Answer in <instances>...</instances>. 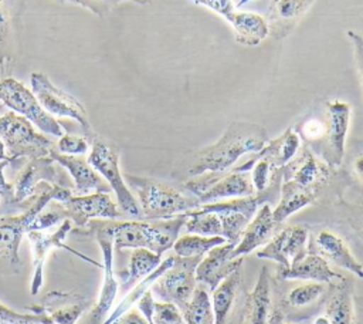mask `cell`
Wrapping results in <instances>:
<instances>
[{
    "mask_svg": "<svg viewBox=\"0 0 363 324\" xmlns=\"http://www.w3.org/2000/svg\"><path fill=\"white\" fill-rule=\"evenodd\" d=\"M330 169L325 161L306 148L285 165L279 203L272 210L274 220L281 225L291 215L311 205L329 182Z\"/></svg>",
    "mask_w": 363,
    "mask_h": 324,
    "instance_id": "obj_1",
    "label": "cell"
},
{
    "mask_svg": "<svg viewBox=\"0 0 363 324\" xmlns=\"http://www.w3.org/2000/svg\"><path fill=\"white\" fill-rule=\"evenodd\" d=\"M268 142L267 131L251 122H233L221 138L213 145L201 149L187 173L194 178L200 175H221L247 153H257Z\"/></svg>",
    "mask_w": 363,
    "mask_h": 324,
    "instance_id": "obj_2",
    "label": "cell"
},
{
    "mask_svg": "<svg viewBox=\"0 0 363 324\" xmlns=\"http://www.w3.org/2000/svg\"><path fill=\"white\" fill-rule=\"evenodd\" d=\"M186 222V215L166 220H116L105 219V225L113 237V247L147 249L159 256L173 247Z\"/></svg>",
    "mask_w": 363,
    "mask_h": 324,
    "instance_id": "obj_3",
    "label": "cell"
},
{
    "mask_svg": "<svg viewBox=\"0 0 363 324\" xmlns=\"http://www.w3.org/2000/svg\"><path fill=\"white\" fill-rule=\"evenodd\" d=\"M69 196H72V189L44 183L31 206L21 215L0 216V274L13 276L20 271L21 261L18 247L23 234L28 232L34 217L48 206L50 202H62Z\"/></svg>",
    "mask_w": 363,
    "mask_h": 324,
    "instance_id": "obj_4",
    "label": "cell"
},
{
    "mask_svg": "<svg viewBox=\"0 0 363 324\" xmlns=\"http://www.w3.org/2000/svg\"><path fill=\"white\" fill-rule=\"evenodd\" d=\"M123 179L129 189L138 196L142 217L145 220H166L199 207L201 203L197 196L184 193L170 185L150 178L125 175Z\"/></svg>",
    "mask_w": 363,
    "mask_h": 324,
    "instance_id": "obj_5",
    "label": "cell"
},
{
    "mask_svg": "<svg viewBox=\"0 0 363 324\" xmlns=\"http://www.w3.org/2000/svg\"><path fill=\"white\" fill-rule=\"evenodd\" d=\"M72 233L92 236L99 244L102 252V267H104V284L98 297V301L92 307L84 324H102L111 313V307L116 298L119 280L113 273V237L105 225V219H92L82 229H72Z\"/></svg>",
    "mask_w": 363,
    "mask_h": 324,
    "instance_id": "obj_6",
    "label": "cell"
},
{
    "mask_svg": "<svg viewBox=\"0 0 363 324\" xmlns=\"http://www.w3.org/2000/svg\"><path fill=\"white\" fill-rule=\"evenodd\" d=\"M0 139L7 155L18 162L24 158L50 156V151L55 148V144L45 134L37 132L27 118L13 111L0 115Z\"/></svg>",
    "mask_w": 363,
    "mask_h": 324,
    "instance_id": "obj_7",
    "label": "cell"
},
{
    "mask_svg": "<svg viewBox=\"0 0 363 324\" xmlns=\"http://www.w3.org/2000/svg\"><path fill=\"white\" fill-rule=\"evenodd\" d=\"M44 183L68 189H72L74 186L65 169L52 158L44 156L30 159L13 182L16 202L23 210H27L31 206Z\"/></svg>",
    "mask_w": 363,
    "mask_h": 324,
    "instance_id": "obj_8",
    "label": "cell"
},
{
    "mask_svg": "<svg viewBox=\"0 0 363 324\" xmlns=\"http://www.w3.org/2000/svg\"><path fill=\"white\" fill-rule=\"evenodd\" d=\"M88 162L105 179L111 190L115 192L116 202L122 213L129 217H142L139 203L121 173L118 149L101 139L94 138Z\"/></svg>",
    "mask_w": 363,
    "mask_h": 324,
    "instance_id": "obj_9",
    "label": "cell"
},
{
    "mask_svg": "<svg viewBox=\"0 0 363 324\" xmlns=\"http://www.w3.org/2000/svg\"><path fill=\"white\" fill-rule=\"evenodd\" d=\"M0 104L10 111L27 118L43 134L61 138L64 128L54 117L44 111L35 95L13 77L0 78Z\"/></svg>",
    "mask_w": 363,
    "mask_h": 324,
    "instance_id": "obj_10",
    "label": "cell"
},
{
    "mask_svg": "<svg viewBox=\"0 0 363 324\" xmlns=\"http://www.w3.org/2000/svg\"><path fill=\"white\" fill-rule=\"evenodd\" d=\"M30 81L31 91L45 112L54 118L64 117L74 119L81 126L86 139L94 138L86 109L75 97L54 85L50 78L41 72H33Z\"/></svg>",
    "mask_w": 363,
    "mask_h": 324,
    "instance_id": "obj_11",
    "label": "cell"
},
{
    "mask_svg": "<svg viewBox=\"0 0 363 324\" xmlns=\"http://www.w3.org/2000/svg\"><path fill=\"white\" fill-rule=\"evenodd\" d=\"M184 188L199 198L200 203L255 195L250 172L227 171L221 175H200L184 183Z\"/></svg>",
    "mask_w": 363,
    "mask_h": 324,
    "instance_id": "obj_12",
    "label": "cell"
},
{
    "mask_svg": "<svg viewBox=\"0 0 363 324\" xmlns=\"http://www.w3.org/2000/svg\"><path fill=\"white\" fill-rule=\"evenodd\" d=\"M72 222L69 219H65L61 222V225L55 229H44V230H30L27 232L31 250H33V276H31V283H30V294L37 296L38 291L43 287L44 283V266H45V259L47 254L52 249H64L72 253L74 256L82 259L84 261L94 264L96 267H102L98 261L92 260L91 257H86L85 254L77 252L75 249L64 244V239L71 233L72 230Z\"/></svg>",
    "mask_w": 363,
    "mask_h": 324,
    "instance_id": "obj_13",
    "label": "cell"
},
{
    "mask_svg": "<svg viewBox=\"0 0 363 324\" xmlns=\"http://www.w3.org/2000/svg\"><path fill=\"white\" fill-rule=\"evenodd\" d=\"M200 260L174 256L173 264L150 286L152 294L159 301L174 303L182 311L196 288V269Z\"/></svg>",
    "mask_w": 363,
    "mask_h": 324,
    "instance_id": "obj_14",
    "label": "cell"
},
{
    "mask_svg": "<svg viewBox=\"0 0 363 324\" xmlns=\"http://www.w3.org/2000/svg\"><path fill=\"white\" fill-rule=\"evenodd\" d=\"M265 199L267 196L264 193H255L245 198L201 203L199 207L207 212L217 213L221 222V236L225 239V242L237 246L245 226L254 217L258 207L265 202Z\"/></svg>",
    "mask_w": 363,
    "mask_h": 324,
    "instance_id": "obj_15",
    "label": "cell"
},
{
    "mask_svg": "<svg viewBox=\"0 0 363 324\" xmlns=\"http://www.w3.org/2000/svg\"><path fill=\"white\" fill-rule=\"evenodd\" d=\"M350 124V105L340 99H332L325 104L323 136L320 144V159L329 168L342 165L346 151V138Z\"/></svg>",
    "mask_w": 363,
    "mask_h": 324,
    "instance_id": "obj_16",
    "label": "cell"
},
{
    "mask_svg": "<svg viewBox=\"0 0 363 324\" xmlns=\"http://www.w3.org/2000/svg\"><path fill=\"white\" fill-rule=\"evenodd\" d=\"M308 229L301 225L286 226L277 232L264 247L257 250L258 259L274 260L281 267H289L303 259L308 250Z\"/></svg>",
    "mask_w": 363,
    "mask_h": 324,
    "instance_id": "obj_17",
    "label": "cell"
},
{
    "mask_svg": "<svg viewBox=\"0 0 363 324\" xmlns=\"http://www.w3.org/2000/svg\"><path fill=\"white\" fill-rule=\"evenodd\" d=\"M65 217L69 219L77 229L85 227L92 219H121L123 216L119 206L111 199L109 193L96 192L82 196H69L60 202Z\"/></svg>",
    "mask_w": 363,
    "mask_h": 324,
    "instance_id": "obj_18",
    "label": "cell"
},
{
    "mask_svg": "<svg viewBox=\"0 0 363 324\" xmlns=\"http://www.w3.org/2000/svg\"><path fill=\"white\" fill-rule=\"evenodd\" d=\"M89 307L91 301L78 293L51 290L40 306H27L26 310L34 314L45 313L55 324H77Z\"/></svg>",
    "mask_w": 363,
    "mask_h": 324,
    "instance_id": "obj_19",
    "label": "cell"
},
{
    "mask_svg": "<svg viewBox=\"0 0 363 324\" xmlns=\"http://www.w3.org/2000/svg\"><path fill=\"white\" fill-rule=\"evenodd\" d=\"M23 0H0V72L6 77L18 57Z\"/></svg>",
    "mask_w": 363,
    "mask_h": 324,
    "instance_id": "obj_20",
    "label": "cell"
},
{
    "mask_svg": "<svg viewBox=\"0 0 363 324\" xmlns=\"http://www.w3.org/2000/svg\"><path fill=\"white\" fill-rule=\"evenodd\" d=\"M50 158H52L69 173L74 185L72 195L82 196L96 192H111L109 185L102 179V176L89 165L88 159H85L82 155H65L52 148L50 151Z\"/></svg>",
    "mask_w": 363,
    "mask_h": 324,
    "instance_id": "obj_21",
    "label": "cell"
},
{
    "mask_svg": "<svg viewBox=\"0 0 363 324\" xmlns=\"http://www.w3.org/2000/svg\"><path fill=\"white\" fill-rule=\"evenodd\" d=\"M234 247L235 244L228 242L213 247L197 264L196 280L207 284L213 291L234 270L241 269L244 263V256L234 259Z\"/></svg>",
    "mask_w": 363,
    "mask_h": 324,
    "instance_id": "obj_22",
    "label": "cell"
},
{
    "mask_svg": "<svg viewBox=\"0 0 363 324\" xmlns=\"http://www.w3.org/2000/svg\"><path fill=\"white\" fill-rule=\"evenodd\" d=\"M353 286L342 277L326 296L320 314L312 324H354Z\"/></svg>",
    "mask_w": 363,
    "mask_h": 324,
    "instance_id": "obj_23",
    "label": "cell"
},
{
    "mask_svg": "<svg viewBox=\"0 0 363 324\" xmlns=\"http://www.w3.org/2000/svg\"><path fill=\"white\" fill-rule=\"evenodd\" d=\"M279 225L272 217V209L269 203L264 202L250 223L245 226L240 242L233 250V257H241L252 250L258 249L259 246L265 244L274 234Z\"/></svg>",
    "mask_w": 363,
    "mask_h": 324,
    "instance_id": "obj_24",
    "label": "cell"
},
{
    "mask_svg": "<svg viewBox=\"0 0 363 324\" xmlns=\"http://www.w3.org/2000/svg\"><path fill=\"white\" fill-rule=\"evenodd\" d=\"M315 247L329 264L350 271L357 279H363V266L350 252L347 243L330 230H320L315 236Z\"/></svg>",
    "mask_w": 363,
    "mask_h": 324,
    "instance_id": "obj_25",
    "label": "cell"
},
{
    "mask_svg": "<svg viewBox=\"0 0 363 324\" xmlns=\"http://www.w3.org/2000/svg\"><path fill=\"white\" fill-rule=\"evenodd\" d=\"M315 0H271L265 17L269 36L281 40L289 34Z\"/></svg>",
    "mask_w": 363,
    "mask_h": 324,
    "instance_id": "obj_26",
    "label": "cell"
},
{
    "mask_svg": "<svg viewBox=\"0 0 363 324\" xmlns=\"http://www.w3.org/2000/svg\"><path fill=\"white\" fill-rule=\"evenodd\" d=\"M274 301L271 277L268 270L264 267L258 276L257 284L247 294L241 324H268Z\"/></svg>",
    "mask_w": 363,
    "mask_h": 324,
    "instance_id": "obj_27",
    "label": "cell"
},
{
    "mask_svg": "<svg viewBox=\"0 0 363 324\" xmlns=\"http://www.w3.org/2000/svg\"><path fill=\"white\" fill-rule=\"evenodd\" d=\"M278 276L285 280H306L325 284H332L335 280L342 279L320 254L312 252L289 267H279Z\"/></svg>",
    "mask_w": 363,
    "mask_h": 324,
    "instance_id": "obj_28",
    "label": "cell"
},
{
    "mask_svg": "<svg viewBox=\"0 0 363 324\" xmlns=\"http://www.w3.org/2000/svg\"><path fill=\"white\" fill-rule=\"evenodd\" d=\"M225 21L233 27L235 41L241 45H258L269 36V27L265 17L252 11L234 10Z\"/></svg>",
    "mask_w": 363,
    "mask_h": 324,
    "instance_id": "obj_29",
    "label": "cell"
},
{
    "mask_svg": "<svg viewBox=\"0 0 363 324\" xmlns=\"http://www.w3.org/2000/svg\"><path fill=\"white\" fill-rule=\"evenodd\" d=\"M162 261V256L147 249H133L126 271L118 273L119 288L123 294L130 291L139 281L149 276Z\"/></svg>",
    "mask_w": 363,
    "mask_h": 324,
    "instance_id": "obj_30",
    "label": "cell"
},
{
    "mask_svg": "<svg viewBox=\"0 0 363 324\" xmlns=\"http://www.w3.org/2000/svg\"><path fill=\"white\" fill-rule=\"evenodd\" d=\"M299 148H301L299 134L294 131V128H288L278 138L268 141L265 146L257 153L269 159L275 169H282L298 155Z\"/></svg>",
    "mask_w": 363,
    "mask_h": 324,
    "instance_id": "obj_31",
    "label": "cell"
},
{
    "mask_svg": "<svg viewBox=\"0 0 363 324\" xmlns=\"http://www.w3.org/2000/svg\"><path fill=\"white\" fill-rule=\"evenodd\" d=\"M241 284V269L234 270L211 293L214 324H225Z\"/></svg>",
    "mask_w": 363,
    "mask_h": 324,
    "instance_id": "obj_32",
    "label": "cell"
},
{
    "mask_svg": "<svg viewBox=\"0 0 363 324\" xmlns=\"http://www.w3.org/2000/svg\"><path fill=\"white\" fill-rule=\"evenodd\" d=\"M225 243L223 236H201L194 233H187L176 239L173 250L176 256L180 257H200L203 259L213 247Z\"/></svg>",
    "mask_w": 363,
    "mask_h": 324,
    "instance_id": "obj_33",
    "label": "cell"
},
{
    "mask_svg": "<svg viewBox=\"0 0 363 324\" xmlns=\"http://www.w3.org/2000/svg\"><path fill=\"white\" fill-rule=\"evenodd\" d=\"M186 324H214L211 298L203 287L194 288L191 298L182 310Z\"/></svg>",
    "mask_w": 363,
    "mask_h": 324,
    "instance_id": "obj_34",
    "label": "cell"
},
{
    "mask_svg": "<svg viewBox=\"0 0 363 324\" xmlns=\"http://www.w3.org/2000/svg\"><path fill=\"white\" fill-rule=\"evenodd\" d=\"M186 222L184 229L187 233L201 234V236H221V222L217 213L207 212L200 207L189 210L184 213Z\"/></svg>",
    "mask_w": 363,
    "mask_h": 324,
    "instance_id": "obj_35",
    "label": "cell"
},
{
    "mask_svg": "<svg viewBox=\"0 0 363 324\" xmlns=\"http://www.w3.org/2000/svg\"><path fill=\"white\" fill-rule=\"evenodd\" d=\"M326 291L325 283H316V281H308L301 286L294 287L288 296H286V304L294 308H302L312 303H315L322 294Z\"/></svg>",
    "mask_w": 363,
    "mask_h": 324,
    "instance_id": "obj_36",
    "label": "cell"
},
{
    "mask_svg": "<svg viewBox=\"0 0 363 324\" xmlns=\"http://www.w3.org/2000/svg\"><path fill=\"white\" fill-rule=\"evenodd\" d=\"M17 163L14 161H1L0 162V216H7L11 210H23L21 206L16 202L13 185L9 183L4 178V168L7 165Z\"/></svg>",
    "mask_w": 363,
    "mask_h": 324,
    "instance_id": "obj_37",
    "label": "cell"
},
{
    "mask_svg": "<svg viewBox=\"0 0 363 324\" xmlns=\"http://www.w3.org/2000/svg\"><path fill=\"white\" fill-rule=\"evenodd\" d=\"M153 324H183V314L174 303L155 301L153 304Z\"/></svg>",
    "mask_w": 363,
    "mask_h": 324,
    "instance_id": "obj_38",
    "label": "cell"
},
{
    "mask_svg": "<svg viewBox=\"0 0 363 324\" xmlns=\"http://www.w3.org/2000/svg\"><path fill=\"white\" fill-rule=\"evenodd\" d=\"M55 149L65 155H84L89 151V142L84 135L64 134L55 144Z\"/></svg>",
    "mask_w": 363,
    "mask_h": 324,
    "instance_id": "obj_39",
    "label": "cell"
},
{
    "mask_svg": "<svg viewBox=\"0 0 363 324\" xmlns=\"http://www.w3.org/2000/svg\"><path fill=\"white\" fill-rule=\"evenodd\" d=\"M45 317H47L45 313H38V314L17 313L0 303V324H37Z\"/></svg>",
    "mask_w": 363,
    "mask_h": 324,
    "instance_id": "obj_40",
    "label": "cell"
},
{
    "mask_svg": "<svg viewBox=\"0 0 363 324\" xmlns=\"http://www.w3.org/2000/svg\"><path fill=\"white\" fill-rule=\"evenodd\" d=\"M121 1H132V3H138V4H146L150 0H78V4L91 10L96 16H105Z\"/></svg>",
    "mask_w": 363,
    "mask_h": 324,
    "instance_id": "obj_41",
    "label": "cell"
},
{
    "mask_svg": "<svg viewBox=\"0 0 363 324\" xmlns=\"http://www.w3.org/2000/svg\"><path fill=\"white\" fill-rule=\"evenodd\" d=\"M301 138L308 142H319L323 136V121L318 118H309L301 125Z\"/></svg>",
    "mask_w": 363,
    "mask_h": 324,
    "instance_id": "obj_42",
    "label": "cell"
},
{
    "mask_svg": "<svg viewBox=\"0 0 363 324\" xmlns=\"http://www.w3.org/2000/svg\"><path fill=\"white\" fill-rule=\"evenodd\" d=\"M189 1L197 6L207 7L208 10H211L213 13L218 14L223 18H227L235 10L233 0H189Z\"/></svg>",
    "mask_w": 363,
    "mask_h": 324,
    "instance_id": "obj_43",
    "label": "cell"
},
{
    "mask_svg": "<svg viewBox=\"0 0 363 324\" xmlns=\"http://www.w3.org/2000/svg\"><path fill=\"white\" fill-rule=\"evenodd\" d=\"M346 36L352 41L357 70H359V74H360V81H362V85H363V37L359 33L353 31V30H347Z\"/></svg>",
    "mask_w": 363,
    "mask_h": 324,
    "instance_id": "obj_44",
    "label": "cell"
},
{
    "mask_svg": "<svg viewBox=\"0 0 363 324\" xmlns=\"http://www.w3.org/2000/svg\"><path fill=\"white\" fill-rule=\"evenodd\" d=\"M112 324H150L138 308H130L121 317H118Z\"/></svg>",
    "mask_w": 363,
    "mask_h": 324,
    "instance_id": "obj_45",
    "label": "cell"
},
{
    "mask_svg": "<svg viewBox=\"0 0 363 324\" xmlns=\"http://www.w3.org/2000/svg\"><path fill=\"white\" fill-rule=\"evenodd\" d=\"M349 223L356 234L363 240V206H352L349 210Z\"/></svg>",
    "mask_w": 363,
    "mask_h": 324,
    "instance_id": "obj_46",
    "label": "cell"
},
{
    "mask_svg": "<svg viewBox=\"0 0 363 324\" xmlns=\"http://www.w3.org/2000/svg\"><path fill=\"white\" fill-rule=\"evenodd\" d=\"M354 172H356V175L359 176V179L363 182V155L359 156V158L354 161Z\"/></svg>",
    "mask_w": 363,
    "mask_h": 324,
    "instance_id": "obj_47",
    "label": "cell"
},
{
    "mask_svg": "<svg viewBox=\"0 0 363 324\" xmlns=\"http://www.w3.org/2000/svg\"><path fill=\"white\" fill-rule=\"evenodd\" d=\"M1 161H14L13 158H10L9 155H7V152H6V146H4V144H3V141L0 139V162ZM14 162H17L18 163V161H14Z\"/></svg>",
    "mask_w": 363,
    "mask_h": 324,
    "instance_id": "obj_48",
    "label": "cell"
},
{
    "mask_svg": "<svg viewBox=\"0 0 363 324\" xmlns=\"http://www.w3.org/2000/svg\"><path fill=\"white\" fill-rule=\"evenodd\" d=\"M37 324H55V323H54V321H52V320H51V318H50V317H48V315H47V317H45V318H44V320H41V321H38V323H37Z\"/></svg>",
    "mask_w": 363,
    "mask_h": 324,
    "instance_id": "obj_49",
    "label": "cell"
},
{
    "mask_svg": "<svg viewBox=\"0 0 363 324\" xmlns=\"http://www.w3.org/2000/svg\"><path fill=\"white\" fill-rule=\"evenodd\" d=\"M250 1H252V0H240L238 3H237V7H242L244 4H247V3H250Z\"/></svg>",
    "mask_w": 363,
    "mask_h": 324,
    "instance_id": "obj_50",
    "label": "cell"
},
{
    "mask_svg": "<svg viewBox=\"0 0 363 324\" xmlns=\"http://www.w3.org/2000/svg\"><path fill=\"white\" fill-rule=\"evenodd\" d=\"M60 1H68V3H77L78 4V0H60Z\"/></svg>",
    "mask_w": 363,
    "mask_h": 324,
    "instance_id": "obj_51",
    "label": "cell"
},
{
    "mask_svg": "<svg viewBox=\"0 0 363 324\" xmlns=\"http://www.w3.org/2000/svg\"><path fill=\"white\" fill-rule=\"evenodd\" d=\"M282 324H292V323H282Z\"/></svg>",
    "mask_w": 363,
    "mask_h": 324,
    "instance_id": "obj_52",
    "label": "cell"
},
{
    "mask_svg": "<svg viewBox=\"0 0 363 324\" xmlns=\"http://www.w3.org/2000/svg\"><path fill=\"white\" fill-rule=\"evenodd\" d=\"M0 203H1V202H0Z\"/></svg>",
    "mask_w": 363,
    "mask_h": 324,
    "instance_id": "obj_53",
    "label": "cell"
}]
</instances>
